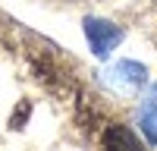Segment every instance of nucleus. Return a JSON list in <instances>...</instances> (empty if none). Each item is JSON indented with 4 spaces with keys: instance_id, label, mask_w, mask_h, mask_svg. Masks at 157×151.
<instances>
[{
    "instance_id": "obj_1",
    "label": "nucleus",
    "mask_w": 157,
    "mask_h": 151,
    "mask_svg": "<svg viewBox=\"0 0 157 151\" xmlns=\"http://www.w3.org/2000/svg\"><path fill=\"white\" fill-rule=\"evenodd\" d=\"M85 35H88V44H91V50H94L98 57H107L110 50L123 41V29L120 25H113L107 19H94V16L85 19Z\"/></svg>"
},
{
    "instance_id": "obj_2",
    "label": "nucleus",
    "mask_w": 157,
    "mask_h": 151,
    "mask_svg": "<svg viewBox=\"0 0 157 151\" xmlns=\"http://www.w3.org/2000/svg\"><path fill=\"white\" fill-rule=\"evenodd\" d=\"M107 82L123 88V91H132V88H141L148 82V69L141 66V63H132V60H123L116 63V66L107 72Z\"/></svg>"
},
{
    "instance_id": "obj_3",
    "label": "nucleus",
    "mask_w": 157,
    "mask_h": 151,
    "mask_svg": "<svg viewBox=\"0 0 157 151\" xmlns=\"http://www.w3.org/2000/svg\"><path fill=\"white\" fill-rule=\"evenodd\" d=\"M138 123H141V132L151 145H157V85H151V91L145 95L138 107Z\"/></svg>"
},
{
    "instance_id": "obj_4",
    "label": "nucleus",
    "mask_w": 157,
    "mask_h": 151,
    "mask_svg": "<svg viewBox=\"0 0 157 151\" xmlns=\"http://www.w3.org/2000/svg\"><path fill=\"white\" fill-rule=\"evenodd\" d=\"M104 145L107 148H138L141 142L129 132V129H123V126H113V129H107L104 132Z\"/></svg>"
}]
</instances>
